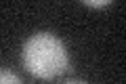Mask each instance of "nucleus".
I'll return each instance as SVG.
<instances>
[{
	"instance_id": "f257e3e1",
	"label": "nucleus",
	"mask_w": 126,
	"mask_h": 84,
	"mask_svg": "<svg viewBox=\"0 0 126 84\" xmlns=\"http://www.w3.org/2000/svg\"><path fill=\"white\" fill-rule=\"evenodd\" d=\"M23 67L40 80H50L67 71L69 53L61 40L50 32H38L25 40L21 49Z\"/></svg>"
},
{
	"instance_id": "f03ea898",
	"label": "nucleus",
	"mask_w": 126,
	"mask_h": 84,
	"mask_svg": "<svg viewBox=\"0 0 126 84\" xmlns=\"http://www.w3.org/2000/svg\"><path fill=\"white\" fill-rule=\"evenodd\" d=\"M0 84H23V82H21V78H19L15 71L0 67Z\"/></svg>"
},
{
	"instance_id": "7ed1b4c3",
	"label": "nucleus",
	"mask_w": 126,
	"mask_h": 84,
	"mask_svg": "<svg viewBox=\"0 0 126 84\" xmlns=\"http://www.w3.org/2000/svg\"><path fill=\"white\" fill-rule=\"evenodd\" d=\"M86 6H94V9H101V6H107L109 0H101V2H93V0H84Z\"/></svg>"
},
{
	"instance_id": "20e7f679",
	"label": "nucleus",
	"mask_w": 126,
	"mask_h": 84,
	"mask_svg": "<svg viewBox=\"0 0 126 84\" xmlns=\"http://www.w3.org/2000/svg\"><path fill=\"white\" fill-rule=\"evenodd\" d=\"M61 84H88V82H84V80H65Z\"/></svg>"
}]
</instances>
